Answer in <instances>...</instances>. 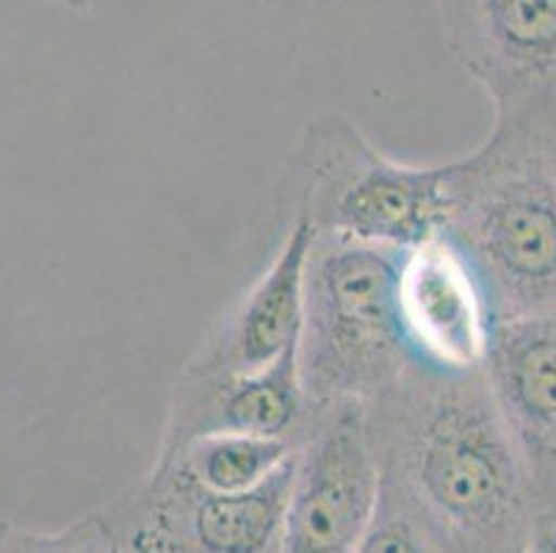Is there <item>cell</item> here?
Wrapping results in <instances>:
<instances>
[{
    "instance_id": "2e32d148",
    "label": "cell",
    "mask_w": 556,
    "mask_h": 553,
    "mask_svg": "<svg viewBox=\"0 0 556 553\" xmlns=\"http://www.w3.org/2000/svg\"><path fill=\"white\" fill-rule=\"evenodd\" d=\"M520 553H556V517L540 512Z\"/></svg>"
},
{
    "instance_id": "5b68a950",
    "label": "cell",
    "mask_w": 556,
    "mask_h": 553,
    "mask_svg": "<svg viewBox=\"0 0 556 553\" xmlns=\"http://www.w3.org/2000/svg\"><path fill=\"white\" fill-rule=\"evenodd\" d=\"M296 454L250 493H211L172 465L103 512L123 553H280Z\"/></svg>"
},
{
    "instance_id": "6da1fadb",
    "label": "cell",
    "mask_w": 556,
    "mask_h": 553,
    "mask_svg": "<svg viewBox=\"0 0 556 553\" xmlns=\"http://www.w3.org/2000/svg\"><path fill=\"white\" fill-rule=\"evenodd\" d=\"M379 474L402 485L452 553H520L540 510L484 372H407L366 404Z\"/></svg>"
},
{
    "instance_id": "4fadbf2b",
    "label": "cell",
    "mask_w": 556,
    "mask_h": 553,
    "mask_svg": "<svg viewBox=\"0 0 556 553\" xmlns=\"http://www.w3.org/2000/svg\"><path fill=\"white\" fill-rule=\"evenodd\" d=\"M355 553H452V545L402 485L379 474L377 510Z\"/></svg>"
},
{
    "instance_id": "ba28073f",
    "label": "cell",
    "mask_w": 556,
    "mask_h": 553,
    "mask_svg": "<svg viewBox=\"0 0 556 553\" xmlns=\"http://www.w3.org/2000/svg\"><path fill=\"white\" fill-rule=\"evenodd\" d=\"M396 302L413 363L441 374L482 372L495 324L477 277L446 238L404 252Z\"/></svg>"
},
{
    "instance_id": "3957f363",
    "label": "cell",
    "mask_w": 556,
    "mask_h": 553,
    "mask_svg": "<svg viewBox=\"0 0 556 553\" xmlns=\"http://www.w3.org/2000/svg\"><path fill=\"white\" fill-rule=\"evenodd\" d=\"M448 183L452 161L399 164L352 120L321 114L288 161L280 216L307 222L316 236L407 252L441 236Z\"/></svg>"
},
{
    "instance_id": "7a4b0ae2",
    "label": "cell",
    "mask_w": 556,
    "mask_h": 553,
    "mask_svg": "<svg viewBox=\"0 0 556 553\" xmlns=\"http://www.w3.org/2000/svg\"><path fill=\"white\" fill-rule=\"evenodd\" d=\"M441 236L477 277L493 324L556 316V186L518 136L490 130L452 161Z\"/></svg>"
},
{
    "instance_id": "e0dca14e",
    "label": "cell",
    "mask_w": 556,
    "mask_h": 553,
    "mask_svg": "<svg viewBox=\"0 0 556 553\" xmlns=\"http://www.w3.org/2000/svg\"><path fill=\"white\" fill-rule=\"evenodd\" d=\"M7 529H9V520H3V517H0V542H3V535H7Z\"/></svg>"
},
{
    "instance_id": "8fae6325",
    "label": "cell",
    "mask_w": 556,
    "mask_h": 553,
    "mask_svg": "<svg viewBox=\"0 0 556 553\" xmlns=\"http://www.w3.org/2000/svg\"><path fill=\"white\" fill-rule=\"evenodd\" d=\"M313 238L316 232L307 222H288L269 266L202 341L194 357L184 365V374L244 377L269 368L300 343L302 293Z\"/></svg>"
},
{
    "instance_id": "30bf717a",
    "label": "cell",
    "mask_w": 556,
    "mask_h": 553,
    "mask_svg": "<svg viewBox=\"0 0 556 553\" xmlns=\"http://www.w3.org/2000/svg\"><path fill=\"white\" fill-rule=\"evenodd\" d=\"M311 407L300 382L296 343L263 372L191 377L180 372L169 399L159 456L211 435H252L300 443Z\"/></svg>"
},
{
    "instance_id": "5bb4252c",
    "label": "cell",
    "mask_w": 556,
    "mask_h": 553,
    "mask_svg": "<svg viewBox=\"0 0 556 553\" xmlns=\"http://www.w3.org/2000/svg\"><path fill=\"white\" fill-rule=\"evenodd\" d=\"M0 553H123L103 515L78 517L59 531H28L9 524Z\"/></svg>"
},
{
    "instance_id": "8992f818",
    "label": "cell",
    "mask_w": 556,
    "mask_h": 553,
    "mask_svg": "<svg viewBox=\"0 0 556 553\" xmlns=\"http://www.w3.org/2000/svg\"><path fill=\"white\" fill-rule=\"evenodd\" d=\"M379 465L366 404L311 410L286 506L280 553H355L371 526Z\"/></svg>"
},
{
    "instance_id": "52a82bcc",
    "label": "cell",
    "mask_w": 556,
    "mask_h": 553,
    "mask_svg": "<svg viewBox=\"0 0 556 553\" xmlns=\"http://www.w3.org/2000/svg\"><path fill=\"white\" fill-rule=\"evenodd\" d=\"M443 39L493 103V130L556 98V0L441 3Z\"/></svg>"
},
{
    "instance_id": "277c9868",
    "label": "cell",
    "mask_w": 556,
    "mask_h": 553,
    "mask_svg": "<svg viewBox=\"0 0 556 553\" xmlns=\"http://www.w3.org/2000/svg\"><path fill=\"white\" fill-rule=\"evenodd\" d=\"M402 257L388 247L313 238L296 343L311 410L374 402L413 365L396 302Z\"/></svg>"
},
{
    "instance_id": "7c38bea8",
    "label": "cell",
    "mask_w": 556,
    "mask_h": 553,
    "mask_svg": "<svg viewBox=\"0 0 556 553\" xmlns=\"http://www.w3.org/2000/svg\"><path fill=\"white\" fill-rule=\"evenodd\" d=\"M294 440L252 438V435H211L184 449L155 456L159 465L178 468L186 479L211 493H250L296 454Z\"/></svg>"
},
{
    "instance_id": "9a60e30c",
    "label": "cell",
    "mask_w": 556,
    "mask_h": 553,
    "mask_svg": "<svg viewBox=\"0 0 556 553\" xmlns=\"http://www.w3.org/2000/svg\"><path fill=\"white\" fill-rule=\"evenodd\" d=\"M502 130H509V134H515L523 141L526 150L543 164V169L548 172V177L556 186V98H551L548 103L534 109L529 116L515 122L513 128Z\"/></svg>"
},
{
    "instance_id": "9c48e42d",
    "label": "cell",
    "mask_w": 556,
    "mask_h": 553,
    "mask_svg": "<svg viewBox=\"0 0 556 553\" xmlns=\"http://www.w3.org/2000/svg\"><path fill=\"white\" fill-rule=\"evenodd\" d=\"M482 372L538 510L556 517V316L495 324Z\"/></svg>"
}]
</instances>
